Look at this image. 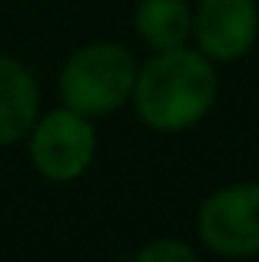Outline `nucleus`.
<instances>
[{"mask_svg":"<svg viewBox=\"0 0 259 262\" xmlns=\"http://www.w3.org/2000/svg\"><path fill=\"white\" fill-rule=\"evenodd\" d=\"M216 100V73L203 50H160L133 86L136 113L160 133H180L200 123Z\"/></svg>","mask_w":259,"mask_h":262,"instance_id":"obj_1","label":"nucleus"},{"mask_svg":"<svg viewBox=\"0 0 259 262\" xmlns=\"http://www.w3.org/2000/svg\"><path fill=\"white\" fill-rule=\"evenodd\" d=\"M136 63L120 43H90L70 57L60 73V96L83 116H103L133 96Z\"/></svg>","mask_w":259,"mask_h":262,"instance_id":"obj_2","label":"nucleus"},{"mask_svg":"<svg viewBox=\"0 0 259 262\" xmlns=\"http://www.w3.org/2000/svg\"><path fill=\"white\" fill-rule=\"evenodd\" d=\"M97 153V133L90 126V116L63 106L47 113L30 129V160L40 176L53 183L77 179L90 166Z\"/></svg>","mask_w":259,"mask_h":262,"instance_id":"obj_3","label":"nucleus"},{"mask_svg":"<svg viewBox=\"0 0 259 262\" xmlns=\"http://www.w3.org/2000/svg\"><path fill=\"white\" fill-rule=\"evenodd\" d=\"M200 239L220 256L259 252V183H240L213 192L200 209Z\"/></svg>","mask_w":259,"mask_h":262,"instance_id":"obj_4","label":"nucleus"},{"mask_svg":"<svg viewBox=\"0 0 259 262\" xmlns=\"http://www.w3.org/2000/svg\"><path fill=\"white\" fill-rule=\"evenodd\" d=\"M259 30L256 0H203L193 33L209 60H236L253 47Z\"/></svg>","mask_w":259,"mask_h":262,"instance_id":"obj_5","label":"nucleus"},{"mask_svg":"<svg viewBox=\"0 0 259 262\" xmlns=\"http://www.w3.org/2000/svg\"><path fill=\"white\" fill-rule=\"evenodd\" d=\"M40 90L30 70L10 57H0V146L24 140L37 123Z\"/></svg>","mask_w":259,"mask_h":262,"instance_id":"obj_6","label":"nucleus"},{"mask_svg":"<svg viewBox=\"0 0 259 262\" xmlns=\"http://www.w3.org/2000/svg\"><path fill=\"white\" fill-rule=\"evenodd\" d=\"M193 30L186 0H143L136 7V33L153 50H173L183 47Z\"/></svg>","mask_w":259,"mask_h":262,"instance_id":"obj_7","label":"nucleus"},{"mask_svg":"<svg viewBox=\"0 0 259 262\" xmlns=\"http://www.w3.org/2000/svg\"><path fill=\"white\" fill-rule=\"evenodd\" d=\"M136 262H196V252L180 239H156L136 252Z\"/></svg>","mask_w":259,"mask_h":262,"instance_id":"obj_8","label":"nucleus"}]
</instances>
